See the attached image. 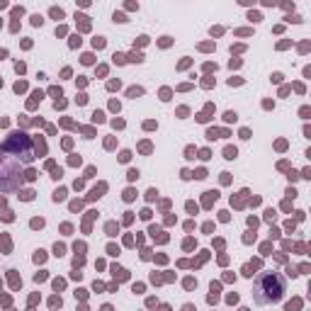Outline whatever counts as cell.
Returning a JSON list of instances; mask_svg holds the SVG:
<instances>
[{
  "label": "cell",
  "instance_id": "obj_1",
  "mask_svg": "<svg viewBox=\"0 0 311 311\" xmlns=\"http://www.w3.org/2000/svg\"><path fill=\"white\" fill-rule=\"evenodd\" d=\"M285 294V282L277 272H265L260 275L258 285H255V301L258 304H275Z\"/></svg>",
  "mask_w": 311,
  "mask_h": 311
},
{
  "label": "cell",
  "instance_id": "obj_2",
  "mask_svg": "<svg viewBox=\"0 0 311 311\" xmlns=\"http://www.w3.org/2000/svg\"><path fill=\"white\" fill-rule=\"evenodd\" d=\"M224 158H229V161H231V158H236V148H233V146H226V148H224Z\"/></svg>",
  "mask_w": 311,
  "mask_h": 311
},
{
  "label": "cell",
  "instance_id": "obj_3",
  "mask_svg": "<svg viewBox=\"0 0 311 311\" xmlns=\"http://www.w3.org/2000/svg\"><path fill=\"white\" fill-rule=\"evenodd\" d=\"M136 95H143L141 88H131V90H129V97H136Z\"/></svg>",
  "mask_w": 311,
  "mask_h": 311
},
{
  "label": "cell",
  "instance_id": "obj_4",
  "mask_svg": "<svg viewBox=\"0 0 311 311\" xmlns=\"http://www.w3.org/2000/svg\"><path fill=\"white\" fill-rule=\"evenodd\" d=\"M296 309H299V301H289L285 311H296Z\"/></svg>",
  "mask_w": 311,
  "mask_h": 311
},
{
  "label": "cell",
  "instance_id": "obj_5",
  "mask_svg": "<svg viewBox=\"0 0 311 311\" xmlns=\"http://www.w3.org/2000/svg\"><path fill=\"white\" fill-rule=\"evenodd\" d=\"M93 44H95V49H102V46H105V39H102V37H97V39L93 41Z\"/></svg>",
  "mask_w": 311,
  "mask_h": 311
},
{
  "label": "cell",
  "instance_id": "obj_6",
  "mask_svg": "<svg viewBox=\"0 0 311 311\" xmlns=\"http://www.w3.org/2000/svg\"><path fill=\"white\" fill-rule=\"evenodd\" d=\"M224 119H226V122H236V112H226Z\"/></svg>",
  "mask_w": 311,
  "mask_h": 311
},
{
  "label": "cell",
  "instance_id": "obj_7",
  "mask_svg": "<svg viewBox=\"0 0 311 311\" xmlns=\"http://www.w3.org/2000/svg\"><path fill=\"white\" fill-rule=\"evenodd\" d=\"M63 197H66V190H56V195H54V199L58 202V199H63Z\"/></svg>",
  "mask_w": 311,
  "mask_h": 311
},
{
  "label": "cell",
  "instance_id": "obj_8",
  "mask_svg": "<svg viewBox=\"0 0 311 311\" xmlns=\"http://www.w3.org/2000/svg\"><path fill=\"white\" fill-rule=\"evenodd\" d=\"M41 226H44V221H41V219H34L32 221V229H41Z\"/></svg>",
  "mask_w": 311,
  "mask_h": 311
},
{
  "label": "cell",
  "instance_id": "obj_9",
  "mask_svg": "<svg viewBox=\"0 0 311 311\" xmlns=\"http://www.w3.org/2000/svg\"><path fill=\"white\" fill-rule=\"evenodd\" d=\"M124 199H127V202H131V199H134V190H127V192H124Z\"/></svg>",
  "mask_w": 311,
  "mask_h": 311
},
{
  "label": "cell",
  "instance_id": "obj_10",
  "mask_svg": "<svg viewBox=\"0 0 311 311\" xmlns=\"http://www.w3.org/2000/svg\"><path fill=\"white\" fill-rule=\"evenodd\" d=\"M114 231H117V226H114V224H107V233H109V236H117Z\"/></svg>",
  "mask_w": 311,
  "mask_h": 311
},
{
  "label": "cell",
  "instance_id": "obj_11",
  "mask_svg": "<svg viewBox=\"0 0 311 311\" xmlns=\"http://www.w3.org/2000/svg\"><path fill=\"white\" fill-rule=\"evenodd\" d=\"M49 304H51V309H56V306H61V299H58V296H54Z\"/></svg>",
  "mask_w": 311,
  "mask_h": 311
},
{
  "label": "cell",
  "instance_id": "obj_12",
  "mask_svg": "<svg viewBox=\"0 0 311 311\" xmlns=\"http://www.w3.org/2000/svg\"><path fill=\"white\" fill-rule=\"evenodd\" d=\"M24 177H27V180H34V177H37V173H34V170H27Z\"/></svg>",
  "mask_w": 311,
  "mask_h": 311
},
{
  "label": "cell",
  "instance_id": "obj_13",
  "mask_svg": "<svg viewBox=\"0 0 311 311\" xmlns=\"http://www.w3.org/2000/svg\"><path fill=\"white\" fill-rule=\"evenodd\" d=\"M93 117H95V122H105V114H102V112H95Z\"/></svg>",
  "mask_w": 311,
  "mask_h": 311
},
{
  "label": "cell",
  "instance_id": "obj_14",
  "mask_svg": "<svg viewBox=\"0 0 311 311\" xmlns=\"http://www.w3.org/2000/svg\"><path fill=\"white\" fill-rule=\"evenodd\" d=\"M241 139H250V131H248V129H241Z\"/></svg>",
  "mask_w": 311,
  "mask_h": 311
},
{
  "label": "cell",
  "instance_id": "obj_15",
  "mask_svg": "<svg viewBox=\"0 0 311 311\" xmlns=\"http://www.w3.org/2000/svg\"><path fill=\"white\" fill-rule=\"evenodd\" d=\"M51 15H54V17H63V12H61L58 8H54V10H51Z\"/></svg>",
  "mask_w": 311,
  "mask_h": 311
},
{
  "label": "cell",
  "instance_id": "obj_16",
  "mask_svg": "<svg viewBox=\"0 0 311 311\" xmlns=\"http://www.w3.org/2000/svg\"><path fill=\"white\" fill-rule=\"evenodd\" d=\"M195 285H197L195 280H185V287H187V289H192V287H195Z\"/></svg>",
  "mask_w": 311,
  "mask_h": 311
},
{
  "label": "cell",
  "instance_id": "obj_17",
  "mask_svg": "<svg viewBox=\"0 0 311 311\" xmlns=\"http://www.w3.org/2000/svg\"><path fill=\"white\" fill-rule=\"evenodd\" d=\"M41 22H44V19H41L39 15H34V17H32V24H41Z\"/></svg>",
  "mask_w": 311,
  "mask_h": 311
},
{
  "label": "cell",
  "instance_id": "obj_18",
  "mask_svg": "<svg viewBox=\"0 0 311 311\" xmlns=\"http://www.w3.org/2000/svg\"><path fill=\"white\" fill-rule=\"evenodd\" d=\"M146 197H148V199H156V197H158V192H156V190H148V195H146Z\"/></svg>",
  "mask_w": 311,
  "mask_h": 311
},
{
  "label": "cell",
  "instance_id": "obj_19",
  "mask_svg": "<svg viewBox=\"0 0 311 311\" xmlns=\"http://www.w3.org/2000/svg\"><path fill=\"white\" fill-rule=\"evenodd\" d=\"M102 311H112V306H109V304H105V306H102Z\"/></svg>",
  "mask_w": 311,
  "mask_h": 311
},
{
  "label": "cell",
  "instance_id": "obj_20",
  "mask_svg": "<svg viewBox=\"0 0 311 311\" xmlns=\"http://www.w3.org/2000/svg\"><path fill=\"white\" fill-rule=\"evenodd\" d=\"M182 311H195V309H192V306H190V304H187V306H185V309H182Z\"/></svg>",
  "mask_w": 311,
  "mask_h": 311
}]
</instances>
